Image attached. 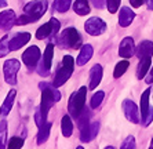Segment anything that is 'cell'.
<instances>
[{"mask_svg": "<svg viewBox=\"0 0 153 149\" xmlns=\"http://www.w3.org/2000/svg\"><path fill=\"white\" fill-rule=\"evenodd\" d=\"M150 94H153V87H152V89H150Z\"/></svg>", "mask_w": 153, "mask_h": 149, "instance_id": "cell-41", "label": "cell"}, {"mask_svg": "<svg viewBox=\"0 0 153 149\" xmlns=\"http://www.w3.org/2000/svg\"><path fill=\"white\" fill-rule=\"evenodd\" d=\"M7 6V0H0V8H3Z\"/></svg>", "mask_w": 153, "mask_h": 149, "instance_id": "cell-39", "label": "cell"}, {"mask_svg": "<svg viewBox=\"0 0 153 149\" xmlns=\"http://www.w3.org/2000/svg\"><path fill=\"white\" fill-rule=\"evenodd\" d=\"M47 6L48 4H47L46 0H33V1H29L28 4H25V7H24V14L28 15L32 19V22H36L46 14Z\"/></svg>", "mask_w": 153, "mask_h": 149, "instance_id": "cell-5", "label": "cell"}, {"mask_svg": "<svg viewBox=\"0 0 153 149\" xmlns=\"http://www.w3.org/2000/svg\"><path fill=\"white\" fill-rule=\"evenodd\" d=\"M152 121H153V107H149V109H148L146 115L142 117V124L145 126V127H148Z\"/></svg>", "mask_w": 153, "mask_h": 149, "instance_id": "cell-34", "label": "cell"}, {"mask_svg": "<svg viewBox=\"0 0 153 149\" xmlns=\"http://www.w3.org/2000/svg\"><path fill=\"white\" fill-rule=\"evenodd\" d=\"M98 130H100V121H93V123L87 124L85 127H83L80 130V139L83 142H88L98 134Z\"/></svg>", "mask_w": 153, "mask_h": 149, "instance_id": "cell-14", "label": "cell"}, {"mask_svg": "<svg viewBox=\"0 0 153 149\" xmlns=\"http://www.w3.org/2000/svg\"><path fill=\"white\" fill-rule=\"evenodd\" d=\"M30 40V33L28 32H21L17 33V35L10 39L8 42V47H10V51H15V50H19L22 46H25L26 43Z\"/></svg>", "mask_w": 153, "mask_h": 149, "instance_id": "cell-15", "label": "cell"}, {"mask_svg": "<svg viewBox=\"0 0 153 149\" xmlns=\"http://www.w3.org/2000/svg\"><path fill=\"white\" fill-rule=\"evenodd\" d=\"M149 97H150V89H146L141 95V115L142 117L146 115L148 109H149Z\"/></svg>", "mask_w": 153, "mask_h": 149, "instance_id": "cell-26", "label": "cell"}, {"mask_svg": "<svg viewBox=\"0 0 153 149\" xmlns=\"http://www.w3.org/2000/svg\"><path fill=\"white\" fill-rule=\"evenodd\" d=\"M145 3L149 10H153V0H145Z\"/></svg>", "mask_w": 153, "mask_h": 149, "instance_id": "cell-38", "label": "cell"}, {"mask_svg": "<svg viewBox=\"0 0 153 149\" xmlns=\"http://www.w3.org/2000/svg\"><path fill=\"white\" fill-rule=\"evenodd\" d=\"M150 66H152V57H149V58H142V60L139 61L138 68H137V77H138L139 80L145 77Z\"/></svg>", "mask_w": 153, "mask_h": 149, "instance_id": "cell-22", "label": "cell"}, {"mask_svg": "<svg viewBox=\"0 0 153 149\" xmlns=\"http://www.w3.org/2000/svg\"><path fill=\"white\" fill-rule=\"evenodd\" d=\"M58 44L62 48H80L82 46V36L76 28H66L61 33Z\"/></svg>", "mask_w": 153, "mask_h": 149, "instance_id": "cell-4", "label": "cell"}, {"mask_svg": "<svg viewBox=\"0 0 153 149\" xmlns=\"http://www.w3.org/2000/svg\"><path fill=\"white\" fill-rule=\"evenodd\" d=\"M130 3H131V6L134 8H138V7H141V6L145 3V0H130Z\"/></svg>", "mask_w": 153, "mask_h": 149, "instance_id": "cell-35", "label": "cell"}, {"mask_svg": "<svg viewBox=\"0 0 153 149\" xmlns=\"http://www.w3.org/2000/svg\"><path fill=\"white\" fill-rule=\"evenodd\" d=\"M149 148H150V149H153V138H152V141H150V145H149Z\"/></svg>", "mask_w": 153, "mask_h": 149, "instance_id": "cell-40", "label": "cell"}, {"mask_svg": "<svg viewBox=\"0 0 153 149\" xmlns=\"http://www.w3.org/2000/svg\"><path fill=\"white\" fill-rule=\"evenodd\" d=\"M59 21L57 18H51L48 22H46L44 25H42L37 31H36V39L43 40V39H47L50 36H55L59 31Z\"/></svg>", "mask_w": 153, "mask_h": 149, "instance_id": "cell-8", "label": "cell"}, {"mask_svg": "<svg viewBox=\"0 0 153 149\" xmlns=\"http://www.w3.org/2000/svg\"><path fill=\"white\" fill-rule=\"evenodd\" d=\"M85 95H87V87L83 86L77 91H75L69 98V104H68V110L69 115L72 117L77 119V116L82 113V110L84 109L85 105Z\"/></svg>", "mask_w": 153, "mask_h": 149, "instance_id": "cell-3", "label": "cell"}, {"mask_svg": "<svg viewBox=\"0 0 153 149\" xmlns=\"http://www.w3.org/2000/svg\"><path fill=\"white\" fill-rule=\"evenodd\" d=\"M120 148L121 149H134L135 148V138L132 135H128L127 138L124 139V142L121 144Z\"/></svg>", "mask_w": 153, "mask_h": 149, "instance_id": "cell-33", "label": "cell"}, {"mask_svg": "<svg viewBox=\"0 0 153 149\" xmlns=\"http://www.w3.org/2000/svg\"><path fill=\"white\" fill-rule=\"evenodd\" d=\"M72 4V0H54L53 10L57 13H66Z\"/></svg>", "mask_w": 153, "mask_h": 149, "instance_id": "cell-25", "label": "cell"}, {"mask_svg": "<svg viewBox=\"0 0 153 149\" xmlns=\"http://www.w3.org/2000/svg\"><path fill=\"white\" fill-rule=\"evenodd\" d=\"M8 149H21L24 146V138L21 137H13L8 141Z\"/></svg>", "mask_w": 153, "mask_h": 149, "instance_id": "cell-31", "label": "cell"}, {"mask_svg": "<svg viewBox=\"0 0 153 149\" xmlns=\"http://www.w3.org/2000/svg\"><path fill=\"white\" fill-rule=\"evenodd\" d=\"M128 66H130V64H128V61L124 60V61H120L116 66H114V71H113V77L114 79H120L123 74H124V72L128 69Z\"/></svg>", "mask_w": 153, "mask_h": 149, "instance_id": "cell-27", "label": "cell"}, {"mask_svg": "<svg viewBox=\"0 0 153 149\" xmlns=\"http://www.w3.org/2000/svg\"><path fill=\"white\" fill-rule=\"evenodd\" d=\"M53 55H54V44H53V43H50V44H47L46 51H44V54H43V58L39 61L37 68H36L37 73H39L40 76H43V77L48 76V73H50Z\"/></svg>", "mask_w": 153, "mask_h": 149, "instance_id": "cell-6", "label": "cell"}, {"mask_svg": "<svg viewBox=\"0 0 153 149\" xmlns=\"http://www.w3.org/2000/svg\"><path fill=\"white\" fill-rule=\"evenodd\" d=\"M135 55L142 60V58H149L153 55V43L150 40H143L139 43V46L135 48Z\"/></svg>", "mask_w": 153, "mask_h": 149, "instance_id": "cell-17", "label": "cell"}, {"mask_svg": "<svg viewBox=\"0 0 153 149\" xmlns=\"http://www.w3.org/2000/svg\"><path fill=\"white\" fill-rule=\"evenodd\" d=\"M21 68V62L18 60H7L3 65V73L6 83L11 86L17 84V73Z\"/></svg>", "mask_w": 153, "mask_h": 149, "instance_id": "cell-7", "label": "cell"}, {"mask_svg": "<svg viewBox=\"0 0 153 149\" xmlns=\"http://www.w3.org/2000/svg\"><path fill=\"white\" fill-rule=\"evenodd\" d=\"M145 82L148 83V84H152L153 83V66L150 68V72H149V74L145 77Z\"/></svg>", "mask_w": 153, "mask_h": 149, "instance_id": "cell-36", "label": "cell"}, {"mask_svg": "<svg viewBox=\"0 0 153 149\" xmlns=\"http://www.w3.org/2000/svg\"><path fill=\"white\" fill-rule=\"evenodd\" d=\"M94 54V50H93V46L91 44H84L82 46V50H80V53L77 55V60H76V65L77 66H83L91 60Z\"/></svg>", "mask_w": 153, "mask_h": 149, "instance_id": "cell-19", "label": "cell"}, {"mask_svg": "<svg viewBox=\"0 0 153 149\" xmlns=\"http://www.w3.org/2000/svg\"><path fill=\"white\" fill-rule=\"evenodd\" d=\"M135 18V13L128 7H121L119 13V25L121 28H127L131 25V22Z\"/></svg>", "mask_w": 153, "mask_h": 149, "instance_id": "cell-18", "label": "cell"}, {"mask_svg": "<svg viewBox=\"0 0 153 149\" xmlns=\"http://www.w3.org/2000/svg\"><path fill=\"white\" fill-rule=\"evenodd\" d=\"M93 3H94V6H95L97 8H102L103 7V0H93Z\"/></svg>", "mask_w": 153, "mask_h": 149, "instance_id": "cell-37", "label": "cell"}, {"mask_svg": "<svg viewBox=\"0 0 153 149\" xmlns=\"http://www.w3.org/2000/svg\"><path fill=\"white\" fill-rule=\"evenodd\" d=\"M61 130H62V135L64 137H71L72 133H73V123H72L71 115H65L62 117V121H61Z\"/></svg>", "mask_w": 153, "mask_h": 149, "instance_id": "cell-23", "label": "cell"}, {"mask_svg": "<svg viewBox=\"0 0 153 149\" xmlns=\"http://www.w3.org/2000/svg\"><path fill=\"white\" fill-rule=\"evenodd\" d=\"M8 42H10V37L8 35H6L3 39L0 40V58L6 57L8 53H10V47H8Z\"/></svg>", "mask_w": 153, "mask_h": 149, "instance_id": "cell-29", "label": "cell"}, {"mask_svg": "<svg viewBox=\"0 0 153 149\" xmlns=\"http://www.w3.org/2000/svg\"><path fill=\"white\" fill-rule=\"evenodd\" d=\"M6 138H7V121H0V149L6 148Z\"/></svg>", "mask_w": 153, "mask_h": 149, "instance_id": "cell-28", "label": "cell"}, {"mask_svg": "<svg viewBox=\"0 0 153 149\" xmlns=\"http://www.w3.org/2000/svg\"><path fill=\"white\" fill-rule=\"evenodd\" d=\"M123 110H124V115L127 117V120L131 121L132 124H138L141 121L138 107L135 105V102H132L131 99H124L123 101Z\"/></svg>", "mask_w": 153, "mask_h": 149, "instance_id": "cell-11", "label": "cell"}, {"mask_svg": "<svg viewBox=\"0 0 153 149\" xmlns=\"http://www.w3.org/2000/svg\"><path fill=\"white\" fill-rule=\"evenodd\" d=\"M40 58H42V53H40L39 47H36V46L28 47L24 51V54H22V62L28 66L29 71H33V69L37 68Z\"/></svg>", "mask_w": 153, "mask_h": 149, "instance_id": "cell-9", "label": "cell"}, {"mask_svg": "<svg viewBox=\"0 0 153 149\" xmlns=\"http://www.w3.org/2000/svg\"><path fill=\"white\" fill-rule=\"evenodd\" d=\"M73 69H75V60H73V57L72 55H65L62 58L61 68L58 69V72L55 73V77H54V82H53L54 87L58 89L62 84H65V82H68V79L73 73Z\"/></svg>", "mask_w": 153, "mask_h": 149, "instance_id": "cell-2", "label": "cell"}, {"mask_svg": "<svg viewBox=\"0 0 153 149\" xmlns=\"http://www.w3.org/2000/svg\"><path fill=\"white\" fill-rule=\"evenodd\" d=\"M51 126L53 124L50 123V121H46V123H43L42 126L39 127V133H37V144L39 145H42V144H44V142L48 139V137H50V131H51Z\"/></svg>", "mask_w": 153, "mask_h": 149, "instance_id": "cell-21", "label": "cell"}, {"mask_svg": "<svg viewBox=\"0 0 153 149\" xmlns=\"http://www.w3.org/2000/svg\"><path fill=\"white\" fill-rule=\"evenodd\" d=\"M102 66L100 64L94 65L90 71V84H88V90H95L98 86H100L101 80H102Z\"/></svg>", "mask_w": 153, "mask_h": 149, "instance_id": "cell-16", "label": "cell"}, {"mask_svg": "<svg viewBox=\"0 0 153 149\" xmlns=\"http://www.w3.org/2000/svg\"><path fill=\"white\" fill-rule=\"evenodd\" d=\"M120 1L121 0H106V7H108V10H109L111 14H114V13L119 10Z\"/></svg>", "mask_w": 153, "mask_h": 149, "instance_id": "cell-32", "label": "cell"}, {"mask_svg": "<svg viewBox=\"0 0 153 149\" xmlns=\"http://www.w3.org/2000/svg\"><path fill=\"white\" fill-rule=\"evenodd\" d=\"M15 95H17V91H15V90H11V91L7 94L4 102L1 104V107H0V115H1V117H6L8 113H10V110L13 109V105H14V101H15Z\"/></svg>", "mask_w": 153, "mask_h": 149, "instance_id": "cell-20", "label": "cell"}, {"mask_svg": "<svg viewBox=\"0 0 153 149\" xmlns=\"http://www.w3.org/2000/svg\"><path fill=\"white\" fill-rule=\"evenodd\" d=\"M39 87L42 89V102H40V113H42L43 121H47V115L55 102L61 99V92L57 90V87L48 84V83H40Z\"/></svg>", "mask_w": 153, "mask_h": 149, "instance_id": "cell-1", "label": "cell"}, {"mask_svg": "<svg viewBox=\"0 0 153 149\" xmlns=\"http://www.w3.org/2000/svg\"><path fill=\"white\" fill-rule=\"evenodd\" d=\"M15 13L13 10H6L0 13V29L3 31H10L15 25Z\"/></svg>", "mask_w": 153, "mask_h": 149, "instance_id": "cell-13", "label": "cell"}, {"mask_svg": "<svg viewBox=\"0 0 153 149\" xmlns=\"http://www.w3.org/2000/svg\"><path fill=\"white\" fill-rule=\"evenodd\" d=\"M73 10L79 15H87L90 13L88 0H76L75 4H73Z\"/></svg>", "mask_w": 153, "mask_h": 149, "instance_id": "cell-24", "label": "cell"}, {"mask_svg": "<svg viewBox=\"0 0 153 149\" xmlns=\"http://www.w3.org/2000/svg\"><path fill=\"white\" fill-rule=\"evenodd\" d=\"M85 32L91 36H100L106 31V24L103 22V19L98 17H91L88 18L84 24Z\"/></svg>", "mask_w": 153, "mask_h": 149, "instance_id": "cell-10", "label": "cell"}, {"mask_svg": "<svg viewBox=\"0 0 153 149\" xmlns=\"http://www.w3.org/2000/svg\"><path fill=\"white\" fill-rule=\"evenodd\" d=\"M135 54V44H134V39L127 36L121 40L120 47H119V55L123 58H131Z\"/></svg>", "mask_w": 153, "mask_h": 149, "instance_id": "cell-12", "label": "cell"}, {"mask_svg": "<svg viewBox=\"0 0 153 149\" xmlns=\"http://www.w3.org/2000/svg\"><path fill=\"white\" fill-rule=\"evenodd\" d=\"M103 97H105V92H103V91H98V92H95V94H94L93 98H91V108H93V109L98 108L101 104H102Z\"/></svg>", "mask_w": 153, "mask_h": 149, "instance_id": "cell-30", "label": "cell"}]
</instances>
